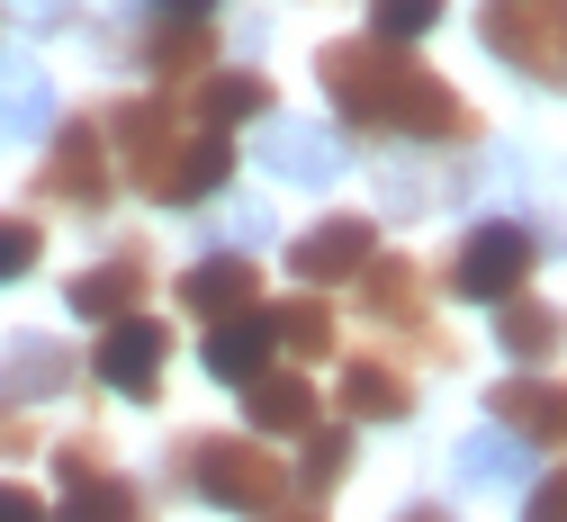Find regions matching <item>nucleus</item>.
Instances as JSON below:
<instances>
[{"mask_svg": "<svg viewBox=\"0 0 567 522\" xmlns=\"http://www.w3.org/2000/svg\"><path fill=\"white\" fill-rule=\"evenodd\" d=\"M252 522H324V495H307V487H298V495H279L270 513H252Z\"/></svg>", "mask_w": 567, "mask_h": 522, "instance_id": "32", "label": "nucleus"}, {"mask_svg": "<svg viewBox=\"0 0 567 522\" xmlns=\"http://www.w3.org/2000/svg\"><path fill=\"white\" fill-rule=\"evenodd\" d=\"M0 522H45V495L19 487V478H0Z\"/></svg>", "mask_w": 567, "mask_h": 522, "instance_id": "31", "label": "nucleus"}, {"mask_svg": "<svg viewBox=\"0 0 567 522\" xmlns=\"http://www.w3.org/2000/svg\"><path fill=\"white\" fill-rule=\"evenodd\" d=\"M316 423H324V388L307 379V369H289V360L261 369V379L244 388V432H261L270 451H279V441H307Z\"/></svg>", "mask_w": 567, "mask_h": 522, "instance_id": "12", "label": "nucleus"}, {"mask_svg": "<svg viewBox=\"0 0 567 522\" xmlns=\"http://www.w3.org/2000/svg\"><path fill=\"white\" fill-rule=\"evenodd\" d=\"M540 270V235L514 226V216H477V226L460 235L451 253V297H468V307H505V297H523Z\"/></svg>", "mask_w": 567, "mask_h": 522, "instance_id": "5", "label": "nucleus"}, {"mask_svg": "<svg viewBox=\"0 0 567 522\" xmlns=\"http://www.w3.org/2000/svg\"><path fill=\"white\" fill-rule=\"evenodd\" d=\"M198 360H207V379H226V388H252L261 369H279V325L270 307H244L226 325H207L198 334Z\"/></svg>", "mask_w": 567, "mask_h": 522, "instance_id": "16", "label": "nucleus"}, {"mask_svg": "<svg viewBox=\"0 0 567 522\" xmlns=\"http://www.w3.org/2000/svg\"><path fill=\"white\" fill-rule=\"evenodd\" d=\"M163 360H172V325H163V316H117V325H100L91 379L117 388L126 406H154V397H163Z\"/></svg>", "mask_w": 567, "mask_h": 522, "instance_id": "8", "label": "nucleus"}, {"mask_svg": "<svg viewBox=\"0 0 567 522\" xmlns=\"http://www.w3.org/2000/svg\"><path fill=\"white\" fill-rule=\"evenodd\" d=\"M379 262V226H370V216H351V207H333V216H316V226L289 244V270H298V288H351V279H361Z\"/></svg>", "mask_w": 567, "mask_h": 522, "instance_id": "9", "label": "nucleus"}, {"mask_svg": "<svg viewBox=\"0 0 567 522\" xmlns=\"http://www.w3.org/2000/svg\"><path fill=\"white\" fill-rule=\"evenodd\" d=\"M396 522H451V504H405Z\"/></svg>", "mask_w": 567, "mask_h": 522, "instance_id": "34", "label": "nucleus"}, {"mask_svg": "<svg viewBox=\"0 0 567 522\" xmlns=\"http://www.w3.org/2000/svg\"><path fill=\"white\" fill-rule=\"evenodd\" d=\"M270 163L289 172V181H324V172H333V144H324V135H298V126H289V135L270 144Z\"/></svg>", "mask_w": 567, "mask_h": 522, "instance_id": "25", "label": "nucleus"}, {"mask_svg": "<svg viewBox=\"0 0 567 522\" xmlns=\"http://www.w3.org/2000/svg\"><path fill=\"white\" fill-rule=\"evenodd\" d=\"M28 451H45V432H37V414L0 397V460H28Z\"/></svg>", "mask_w": 567, "mask_h": 522, "instance_id": "29", "label": "nucleus"}, {"mask_svg": "<svg viewBox=\"0 0 567 522\" xmlns=\"http://www.w3.org/2000/svg\"><path fill=\"white\" fill-rule=\"evenodd\" d=\"M126 181L145 190L154 207H198V198H217V190L235 181V144H226L217 126H189V117H181V126L154 144V154L126 172Z\"/></svg>", "mask_w": 567, "mask_h": 522, "instance_id": "6", "label": "nucleus"}, {"mask_svg": "<svg viewBox=\"0 0 567 522\" xmlns=\"http://www.w3.org/2000/svg\"><path fill=\"white\" fill-rule=\"evenodd\" d=\"M442 10H451V0H370V37L414 45V37H433V28H442Z\"/></svg>", "mask_w": 567, "mask_h": 522, "instance_id": "23", "label": "nucleus"}, {"mask_svg": "<svg viewBox=\"0 0 567 522\" xmlns=\"http://www.w3.org/2000/svg\"><path fill=\"white\" fill-rule=\"evenodd\" d=\"M270 325H279V360H289V369L342 360V351H333V342H342V325H333V297H324V288L279 297V307H270Z\"/></svg>", "mask_w": 567, "mask_h": 522, "instance_id": "20", "label": "nucleus"}, {"mask_svg": "<svg viewBox=\"0 0 567 522\" xmlns=\"http://www.w3.org/2000/svg\"><path fill=\"white\" fill-rule=\"evenodd\" d=\"M181 109H189V126H217V135H235V126H252V117H270L279 109V91H270V72H198V82L181 91Z\"/></svg>", "mask_w": 567, "mask_h": 522, "instance_id": "17", "label": "nucleus"}, {"mask_svg": "<svg viewBox=\"0 0 567 522\" xmlns=\"http://www.w3.org/2000/svg\"><path fill=\"white\" fill-rule=\"evenodd\" d=\"M63 297H73V316H91V325L145 316V297H154V253H145V244H117V253H100Z\"/></svg>", "mask_w": 567, "mask_h": 522, "instance_id": "13", "label": "nucleus"}, {"mask_svg": "<svg viewBox=\"0 0 567 522\" xmlns=\"http://www.w3.org/2000/svg\"><path fill=\"white\" fill-rule=\"evenodd\" d=\"M45 522H154V495L135 487L126 469H100V478H73L54 504H45Z\"/></svg>", "mask_w": 567, "mask_h": 522, "instance_id": "19", "label": "nucleus"}, {"mask_svg": "<svg viewBox=\"0 0 567 522\" xmlns=\"http://www.w3.org/2000/svg\"><path fill=\"white\" fill-rule=\"evenodd\" d=\"M100 469H109V441H100V432H82V441H63V451H54V478H63V487H73V478H100Z\"/></svg>", "mask_w": 567, "mask_h": 522, "instance_id": "30", "label": "nucleus"}, {"mask_svg": "<svg viewBox=\"0 0 567 522\" xmlns=\"http://www.w3.org/2000/svg\"><path fill=\"white\" fill-rule=\"evenodd\" d=\"M495 351L523 360V369H558V351H567V316L549 307L540 288H523V297H505V307H495Z\"/></svg>", "mask_w": 567, "mask_h": 522, "instance_id": "18", "label": "nucleus"}, {"mask_svg": "<svg viewBox=\"0 0 567 522\" xmlns=\"http://www.w3.org/2000/svg\"><path fill=\"white\" fill-rule=\"evenodd\" d=\"M351 460H361V441H351V423L333 414V423H316V432L298 441V460H289V478H298L307 495H333V487L351 478Z\"/></svg>", "mask_w": 567, "mask_h": 522, "instance_id": "22", "label": "nucleus"}, {"mask_svg": "<svg viewBox=\"0 0 567 522\" xmlns=\"http://www.w3.org/2000/svg\"><path fill=\"white\" fill-rule=\"evenodd\" d=\"M316 82L333 100V117L370 144H477L486 117L442 82L414 45H388V37H333L316 54Z\"/></svg>", "mask_w": 567, "mask_h": 522, "instance_id": "1", "label": "nucleus"}, {"mask_svg": "<svg viewBox=\"0 0 567 522\" xmlns=\"http://www.w3.org/2000/svg\"><path fill=\"white\" fill-rule=\"evenodd\" d=\"M495 432H514L523 451H567V379L558 369H514V379L486 388Z\"/></svg>", "mask_w": 567, "mask_h": 522, "instance_id": "11", "label": "nucleus"}, {"mask_svg": "<svg viewBox=\"0 0 567 522\" xmlns=\"http://www.w3.org/2000/svg\"><path fill=\"white\" fill-rule=\"evenodd\" d=\"M135 63L154 72V91H189L198 72H217V19H145Z\"/></svg>", "mask_w": 567, "mask_h": 522, "instance_id": "15", "label": "nucleus"}, {"mask_svg": "<svg viewBox=\"0 0 567 522\" xmlns=\"http://www.w3.org/2000/svg\"><path fill=\"white\" fill-rule=\"evenodd\" d=\"M477 45L523 82L567 91V0H477Z\"/></svg>", "mask_w": 567, "mask_h": 522, "instance_id": "3", "label": "nucleus"}, {"mask_svg": "<svg viewBox=\"0 0 567 522\" xmlns=\"http://www.w3.org/2000/svg\"><path fill=\"white\" fill-rule=\"evenodd\" d=\"M333 414L342 423H405L414 414V379H405V351H342L333 360Z\"/></svg>", "mask_w": 567, "mask_h": 522, "instance_id": "10", "label": "nucleus"}, {"mask_svg": "<svg viewBox=\"0 0 567 522\" xmlns=\"http://www.w3.org/2000/svg\"><path fill=\"white\" fill-rule=\"evenodd\" d=\"M523 522H567V460L523 487Z\"/></svg>", "mask_w": 567, "mask_h": 522, "instance_id": "28", "label": "nucleus"}, {"mask_svg": "<svg viewBox=\"0 0 567 522\" xmlns=\"http://www.w3.org/2000/svg\"><path fill=\"white\" fill-rule=\"evenodd\" d=\"M460 469H468L477 487H495V478L523 469V451H514V432H486V441H468V451H460Z\"/></svg>", "mask_w": 567, "mask_h": 522, "instance_id": "26", "label": "nucleus"}, {"mask_svg": "<svg viewBox=\"0 0 567 522\" xmlns=\"http://www.w3.org/2000/svg\"><path fill=\"white\" fill-rule=\"evenodd\" d=\"M172 478L198 504H226V513H270L279 495H298L289 460H279L261 432H181L172 441Z\"/></svg>", "mask_w": 567, "mask_h": 522, "instance_id": "2", "label": "nucleus"}, {"mask_svg": "<svg viewBox=\"0 0 567 522\" xmlns=\"http://www.w3.org/2000/svg\"><path fill=\"white\" fill-rule=\"evenodd\" d=\"M244 307H261V262L252 253H207V262L181 270V316L198 334L226 325V316H244Z\"/></svg>", "mask_w": 567, "mask_h": 522, "instance_id": "14", "label": "nucleus"}, {"mask_svg": "<svg viewBox=\"0 0 567 522\" xmlns=\"http://www.w3.org/2000/svg\"><path fill=\"white\" fill-rule=\"evenodd\" d=\"M154 19H217V0H154Z\"/></svg>", "mask_w": 567, "mask_h": 522, "instance_id": "33", "label": "nucleus"}, {"mask_svg": "<svg viewBox=\"0 0 567 522\" xmlns=\"http://www.w3.org/2000/svg\"><path fill=\"white\" fill-rule=\"evenodd\" d=\"M351 297H361V316L388 334V351H396V342H414L423 360H451V334L433 325V279H423V262L379 253L361 279H351Z\"/></svg>", "mask_w": 567, "mask_h": 522, "instance_id": "4", "label": "nucleus"}, {"mask_svg": "<svg viewBox=\"0 0 567 522\" xmlns=\"http://www.w3.org/2000/svg\"><path fill=\"white\" fill-rule=\"evenodd\" d=\"M37 198L63 216H100L117 198V163H109V126L100 117H63L45 163H37Z\"/></svg>", "mask_w": 567, "mask_h": 522, "instance_id": "7", "label": "nucleus"}, {"mask_svg": "<svg viewBox=\"0 0 567 522\" xmlns=\"http://www.w3.org/2000/svg\"><path fill=\"white\" fill-rule=\"evenodd\" d=\"M63 388H82V351H63V342H45V334L10 342V360H0V397H10V406L63 397Z\"/></svg>", "mask_w": 567, "mask_h": 522, "instance_id": "21", "label": "nucleus"}, {"mask_svg": "<svg viewBox=\"0 0 567 522\" xmlns=\"http://www.w3.org/2000/svg\"><path fill=\"white\" fill-rule=\"evenodd\" d=\"M37 253H45L37 216H0V288H10V279H28V270H37Z\"/></svg>", "mask_w": 567, "mask_h": 522, "instance_id": "24", "label": "nucleus"}, {"mask_svg": "<svg viewBox=\"0 0 567 522\" xmlns=\"http://www.w3.org/2000/svg\"><path fill=\"white\" fill-rule=\"evenodd\" d=\"M45 117V82L37 72H10V82H0V126H37Z\"/></svg>", "mask_w": 567, "mask_h": 522, "instance_id": "27", "label": "nucleus"}]
</instances>
